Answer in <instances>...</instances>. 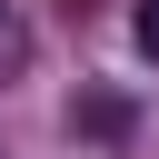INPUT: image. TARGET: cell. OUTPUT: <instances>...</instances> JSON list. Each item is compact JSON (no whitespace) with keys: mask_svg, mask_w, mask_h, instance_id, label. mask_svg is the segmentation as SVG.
Here are the masks:
<instances>
[{"mask_svg":"<svg viewBox=\"0 0 159 159\" xmlns=\"http://www.w3.org/2000/svg\"><path fill=\"white\" fill-rule=\"evenodd\" d=\"M129 129H139V99H129V89H80V99H70V139H99V149H119Z\"/></svg>","mask_w":159,"mask_h":159,"instance_id":"obj_1","label":"cell"},{"mask_svg":"<svg viewBox=\"0 0 159 159\" xmlns=\"http://www.w3.org/2000/svg\"><path fill=\"white\" fill-rule=\"evenodd\" d=\"M30 70V20H20V0H0V89Z\"/></svg>","mask_w":159,"mask_h":159,"instance_id":"obj_2","label":"cell"},{"mask_svg":"<svg viewBox=\"0 0 159 159\" xmlns=\"http://www.w3.org/2000/svg\"><path fill=\"white\" fill-rule=\"evenodd\" d=\"M129 40H139V60H159V0H139V10H129Z\"/></svg>","mask_w":159,"mask_h":159,"instance_id":"obj_3","label":"cell"}]
</instances>
